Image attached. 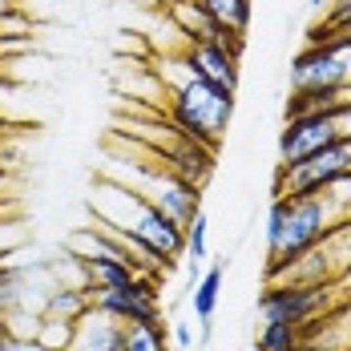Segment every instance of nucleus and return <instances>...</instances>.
Segmentation results:
<instances>
[{"label": "nucleus", "instance_id": "27", "mask_svg": "<svg viewBox=\"0 0 351 351\" xmlns=\"http://www.w3.org/2000/svg\"><path fill=\"white\" fill-rule=\"evenodd\" d=\"M348 351H351V348H348Z\"/></svg>", "mask_w": 351, "mask_h": 351}, {"label": "nucleus", "instance_id": "16", "mask_svg": "<svg viewBox=\"0 0 351 351\" xmlns=\"http://www.w3.org/2000/svg\"><path fill=\"white\" fill-rule=\"evenodd\" d=\"M202 8L210 12L222 29L246 33V25H250V0H202Z\"/></svg>", "mask_w": 351, "mask_h": 351}, {"label": "nucleus", "instance_id": "1", "mask_svg": "<svg viewBox=\"0 0 351 351\" xmlns=\"http://www.w3.org/2000/svg\"><path fill=\"white\" fill-rule=\"evenodd\" d=\"M351 178H339L335 186L303 194V198H271L267 210V279L295 263L307 246H315L323 234H331L343 218H351V194H343Z\"/></svg>", "mask_w": 351, "mask_h": 351}, {"label": "nucleus", "instance_id": "26", "mask_svg": "<svg viewBox=\"0 0 351 351\" xmlns=\"http://www.w3.org/2000/svg\"><path fill=\"white\" fill-rule=\"evenodd\" d=\"M0 303H4V299H0Z\"/></svg>", "mask_w": 351, "mask_h": 351}, {"label": "nucleus", "instance_id": "2", "mask_svg": "<svg viewBox=\"0 0 351 351\" xmlns=\"http://www.w3.org/2000/svg\"><path fill=\"white\" fill-rule=\"evenodd\" d=\"M158 77L166 85V106H170L174 130L206 149H218V141L234 117V93L198 77L186 65V57H162Z\"/></svg>", "mask_w": 351, "mask_h": 351}, {"label": "nucleus", "instance_id": "6", "mask_svg": "<svg viewBox=\"0 0 351 351\" xmlns=\"http://www.w3.org/2000/svg\"><path fill=\"white\" fill-rule=\"evenodd\" d=\"M339 178H351V138L323 145L319 154L295 162V166H279L275 170V198H303V194H319L327 186H335Z\"/></svg>", "mask_w": 351, "mask_h": 351}, {"label": "nucleus", "instance_id": "12", "mask_svg": "<svg viewBox=\"0 0 351 351\" xmlns=\"http://www.w3.org/2000/svg\"><path fill=\"white\" fill-rule=\"evenodd\" d=\"M81 263V271H85V279L93 282V287H113V291H125L130 282H134V267L130 263H121V258H106V254H93V258H77Z\"/></svg>", "mask_w": 351, "mask_h": 351}, {"label": "nucleus", "instance_id": "13", "mask_svg": "<svg viewBox=\"0 0 351 351\" xmlns=\"http://www.w3.org/2000/svg\"><path fill=\"white\" fill-rule=\"evenodd\" d=\"M89 307H93V295H89V287H53V291L45 295V311H40V315L81 319Z\"/></svg>", "mask_w": 351, "mask_h": 351}, {"label": "nucleus", "instance_id": "17", "mask_svg": "<svg viewBox=\"0 0 351 351\" xmlns=\"http://www.w3.org/2000/svg\"><path fill=\"white\" fill-rule=\"evenodd\" d=\"M73 331H77V319H53V315L36 319V339H40L49 351H69L73 348Z\"/></svg>", "mask_w": 351, "mask_h": 351}, {"label": "nucleus", "instance_id": "19", "mask_svg": "<svg viewBox=\"0 0 351 351\" xmlns=\"http://www.w3.org/2000/svg\"><path fill=\"white\" fill-rule=\"evenodd\" d=\"M186 254L198 263V258H206V214L198 210L194 214V222L186 226Z\"/></svg>", "mask_w": 351, "mask_h": 351}, {"label": "nucleus", "instance_id": "5", "mask_svg": "<svg viewBox=\"0 0 351 351\" xmlns=\"http://www.w3.org/2000/svg\"><path fill=\"white\" fill-rule=\"evenodd\" d=\"M117 182H125V186L141 190L149 202H158L162 210L170 214L178 226H190L194 214L202 210V194H198V186L186 182L178 170H170L158 154H154L149 162H141V174H125V178H117Z\"/></svg>", "mask_w": 351, "mask_h": 351}, {"label": "nucleus", "instance_id": "11", "mask_svg": "<svg viewBox=\"0 0 351 351\" xmlns=\"http://www.w3.org/2000/svg\"><path fill=\"white\" fill-rule=\"evenodd\" d=\"M89 295H93V307H101V311H109V315H117L121 323L162 319V307H158V303H145V299H138L130 287H125V291H113V287H93V282H89Z\"/></svg>", "mask_w": 351, "mask_h": 351}, {"label": "nucleus", "instance_id": "25", "mask_svg": "<svg viewBox=\"0 0 351 351\" xmlns=\"http://www.w3.org/2000/svg\"><path fill=\"white\" fill-rule=\"evenodd\" d=\"M4 69H8V61H4V57H0V77H4Z\"/></svg>", "mask_w": 351, "mask_h": 351}, {"label": "nucleus", "instance_id": "3", "mask_svg": "<svg viewBox=\"0 0 351 351\" xmlns=\"http://www.w3.org/2000/svg\"><path fill=\"white\" fill-rule=\"evenodd\" d=\"M89 210L97 214L101 226H113V230H121L130 239H141L145 246H154L166 267H174L178 258L186 254V226H178L158 202H149L141 190L117 182L113 174L97 178V190L89 198Z\"/></svg>", "mask_w": 351, "mask_h": 351}, {"label": "nucleus", "instance_id": "21", "mask_svg": "<svg viewBox=\"0 0 351 351\" xmlns=\"http://www.w3.org/2000/svg\"><path fill=\"white\" fill-rule=\"evenodd\" d=\"M16 279H21V271H16V267H8V263H0V299H12Z\"/></svg>", "mask_w": 351, "mask_h": 351}, {"label": "nucleus", "instance_id": "15", "mask_svg": "<svg viewBox=\"0 0 351 351\" xmlns=\"http://www.w3.org/2000/svg\"><path fill=\"white\" fill-rule=\"evenodd\" d=\"M222 275H226V267L222 263H214L210 271L198 279V287H194V315H198V323H210L214 311H218V295H222Z\"/></svg>", "mask_w": 351, "mask_h": 351}, {"label": "nucleus", "instance_id": "18", "mask_svg": "<svg viewBox=\"0 0 351 351\" xmlns=\"http://www.w3.org/2000/svg\"><path fill=\"white\" fill-rule=\"evenodd\" d=\"M295 343H303V327L299 323H263L254 351H287Z\"/></svg>", "mask_w": 351, "mask_h": 351}, {"label": "nucleus", "instance_id": "22", "mask_svg": "<svg viewBox=\"0 0 351 351\" xmlns=\"http://www.w3.org/2000/svg\"><path fill=\"white\" fill-rule=\"evenodd\" d=\"M174 339H178V348H182V351L194 348V331H190L186 323H174Z\"/></svg>", "mask_w": 351, "mask_h": 351}, {"label": "nucleus", "instance_id": "24", "mask_svg": "<svg viewBox=\"0 0 351 351\" xmlns=\"http://www.w3.org/2000/svg\"><path fill=\"white\" fill-rule=\"evenodd\" d=\"M311 4H315V8H327V4H331V0H311Z\"/></svg>", "mask_w": 351, "mask_h": 351}, {"label": "nucleus", "instance_id": "9", "mask_svg": "<svg viewBox=\"0 0 351 351\" xmlns=\"http://www.w3.org/2000/svg\"><path fill=\"white\" fill-rule=\"evenodd\" d=\"M121 331H125V323L117 315H109L101 307H89L77 319L69 351H121Z\"/></svg>", "mask_w": 351, "mask_h": 351}, {"label": "nucleus", "instance_id": "4", "mask_svg": "<svg viewBox=\"0 0 351 351\" xmlns=\"http://www.w3.org/2000/svg\"><path fill=\"white\" fill-rule=\"evenodd\" d=\"M351 138V106H331V109H311L299 117H287L279 134V166H295L303 158L319 154L323 145Z\"/></svg>", "mask_w": 351, "mask_h": 351}, {"label": "nucleus", "instance_id": "7", "mask_svg": "<svg viewBox=\"0 0 351 351\" xmlns=\"http://www.w3.org/2000/svg\"><path fill=\"white\" fill-rule=\"evenodd\" d=\"M351 271V218H343L331 234H323L315 246H307L295 263L275 271L267 282H331Z\"/></svg>", "mask_w": 351, "mask_h": 351}, {"label": "nucleus", "instance_id": "14", "mask_svg": "<svg viewBox=\"0 0 351 351\" xmlns=\"http://www.w3.org/2000/svg\"><path fill=\"white\" fill-rule=\"evenodd\" d=\"M121 351H170V331L162 319H145V323H125L121 331Z\"/></svg>", "mask_w": 351, "mask_h": 351}, {"label": "nucleus", "instance_id": "10", "mask_svg": "<svg viewBox=\"0 0 351 351\" xmlns=\"http://www.w3.org/2000/svg\"><path fill=\"white\" fill-rule=\"evenodd\" d=\"M162 12L174 21V29L182 33L186 45H194V40H218L222 36V25L202 8V0H166Z\"/></svg>", "mask_w": 351, "mask_h": 351}, {"label": "nucleus", "instance_id": "20", "mask_svg": "<svg viewBox=\"0 0 351 351\" xmlns=\"http://www.w3.org/2000/svg\"><path fill=\"white\" fill-rule=\"evenodd\" d=\"M21 243H25V234H21L12 222H0V263H8V258L21 250Z\"/></svg>", "mask_w": 351, "mask_h": 351}, {"label": "nucleus", "instance_id": "8", "mask_svg": "<svg viewBox=\"0 0 351 351\" xmlns=\"http://www.w3.org/2000/svg\"><path fill=\"white\" fill-rule=\"evenodd\" d=\"M182 57H186V65L198 77H206V81L230 89V93L239 89V53L230 45H222V40H194V45L182 49Z\"/></svg>", "mask_w": 351, "mask_h": 351}, {"label": "nucleus", "instance_id": "23", "mask_svg": "<svg viewBox=\"0 0 351 351\" xmlns=\"http://www.w3.org/2000/svg\"><path fill=\"white\" fill-rule=\"evenodd\" d=\"M8 12H16V0H0V21H4Z\"/></svg>", "mask_w": 351, "mask_h": 351}]
</instances>
